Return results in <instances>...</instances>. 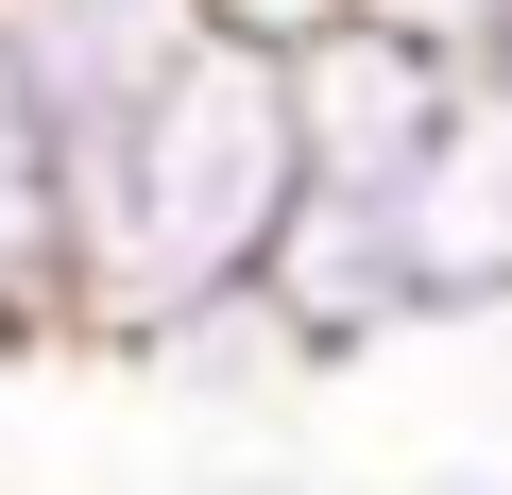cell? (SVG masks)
<instances>
[{
	"label": "cell",
	"mask_w": 512,
	"mask_h": 495,
	"mask_svg": "<svg viewBox=\"0 0 512 495\" xmlns=\"http://www.w3.org/2000/svg\"><path fill=\"white\" fill-rule=\"evenodd\" d=\"M291 222V86L188 35L103 137H86V222H69V342L103 359H205L256 342V274Z\"/></svg>",
	"instance_id": "cell-1"
},
{
	"label": "cell",
	"mask_w": 512,
	"mask_h": 495,
	"mask_svg": "<svg viewBox=\"0 0 512 495\" xmlns=\"http://www.w3.org/2000/svg\"><path fill=\"white\" fill-rule=\"evenodd\" d=\"M69 222H86V103L0 18V359L69 342Z\"/></svg>",
	"instance_id": "cell-2"
},
{
	"label": "cell",
	"mask_w": 512,
	"mask_h": 495,
	"mask_svg": "<svg viewBox=\"0 0 512 495\" xmlns=\"http://www.w3.org/2000/svg\"><path fill=\"white\" fill-rule=\"evenodd\" d=\"M359 18V0H188V35H222V52H256V69H291V52H325Z\"/></svg>",
	"instance_id": "cell-3"
},
{
	"label": "cell",
	"mask_w": 512,
	"mask_h": 495,
	"mask_svg": "<svg viewBox=\"0 0 512 495\" xmlns=\"http://www.w3.org/2000/svg\"><path fill=\"white\" fill-rule=\"evenodd\" d=\"M461 69H478V86L512 103V0H495V18H478V52H461Z\"/></svg>",
	"instance_id": "cell-4"
}]
</instances>
